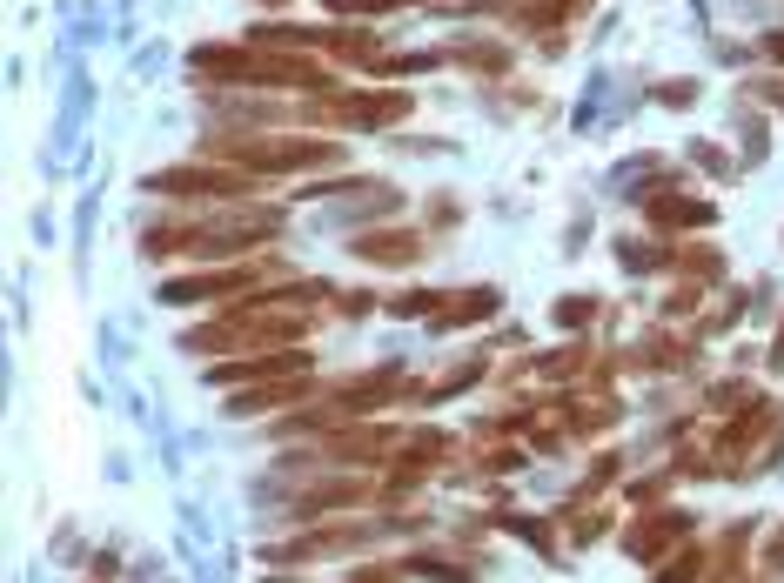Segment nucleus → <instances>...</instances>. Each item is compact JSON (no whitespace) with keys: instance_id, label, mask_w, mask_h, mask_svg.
I'll return each instance as SVG.
<instances>
[{"instance_id":"obj_1","label":"nucleus","mask_w":784,"mask_h":583,"mask_svg":"<svg viewBox=\"0 0 784 583\" xmlns=\"http://www.w3.org/2000/svg\"><path fill=\"white\" fill-rule=\"evenodd\" d=\"M362 255H376V262H409V255H416V242H409V235H369V242H362Z\"/></svg>"}]
</instances>
